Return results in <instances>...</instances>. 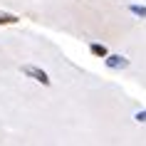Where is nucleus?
<instances>
[{
    "mask_svg": "<svg viewBox=\"0 0 146 146\" xmlns=\"http://www.w3.org/2000/svg\"><path fill=\"white\" fill-rule=\"evenodd\" d=\"M23 74H27L30 79H35V82H40L42 87H50V77H47L45 69L35 67V64H23Z\"/></svg>",
    "mask_w": 146,
    "mask_h": 146,
    "instance_id": "1",
    "label": "nucleus"
},
{
    "mask_svg": "<svg viewBox=\"0 0 146 146\" xmlns=\"http://www.w3.org/2000/svg\"><path fill=\"white\" fill-rule=\"evenodd\" d=\"M107 67L109 69H126L129 67V60L121 57V54H107Z\"/></svg>",
    "mask_w": 146,
    "mask_h": 146,
    "instance_id": "2",
    "label": "nucleus"
},
{
    "mask_svg": "<svg viewBox=\"0 0 146 146\" xmlns=\"http://www.w3.org/2000/svg\"><path fill=\"white\" fill-rule=\"evenodd\" d=\"M20 17L17 15H10V13H0V25H15Z\"/></svg>",
    "mask_w": 146,
    "mask_h": 146,
    "instance_id": "3",
    "label": "nucleus"
},
{
    "mask_svg": "<svg viewBox=\"0 0 146 146\" xmlns=\"http://www.w3.org/2000/svg\"><path fill=\"white\" fill-rule=\"evenodd\" d=\"M129 10L136 17H144V20H146V8H144V5H136V3H134V5H129Z\"/></svg>",
    "mask_w": 146,
    "mask_h": 146,
    "instance_id": "4",
    "label": "nucleus"
},
{
    "mask_svg": "<svg viewBox=\"0 0 146 146\" xmlns=\"http://www.w3.org/2000/svg\"><path fill=\"white\" fill-rule=\"evenodd\" d=\"M89 50H92V54H97V57H107V54H109L104 45H92Z\"/></svg>",
    "mask_w": 146,
    "mask_h": 146,
    "instance_id": "5",
    "label": "nucleus"
},
{
    "mask_svg": "<svg viewBox=\"0 0 146 146\" xmlns=\"http://www.w3.org/2000/svg\"><path fill=\"white\" fill-rule=\"evenodd\" d=\"M134 119H136V121H146V111H136Z\"/></svg>",
    "mask_w": 146,
    "mask_h": 146,
    "instance_id": "6",
    "label": "nucleus"
}]
</instances>
